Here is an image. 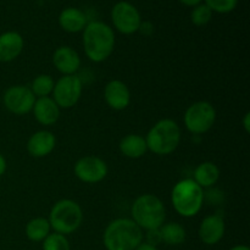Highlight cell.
<instances>
[{
	"label": "cell",
	"instance_id": "cell-14",
	"mask_svg": "<svg viewBox=\"0 0 250 250\" xmlns=\"http://www.w3.org/2000/svg\"><path fill=\"white\" fill-rule=\"evenodd\" d=\"M53 65L62 76L77 75L81 67L80 54L68 45H61L53 54Z\"/></svg>",
	"mask_w": 250,
	"mask_h": 250
},
{
	"label": "cell",
	"instance_id": "cell-5",
	"mask_svg": "<svg viewBox=\"0 0 250 250\" xmlns=\"http://www.w3.org/2000/svg\"><path fill=\"white\" fill-rule=\"evenodd\" d=\"M132 220L143 231L160 229L166 220V209L163 200L156 195L146 193L136 198L131 208Z\"/></svg>",
	"mask_w": 250,
	"mask_h": 250
},
{
	"label": "cell",
	"instance_id": "cell-31",
	"mask_svg": "<svg viewBox=\"0 0 250 250\" xmlns=\"http://www.w3.org/2000/svg\"><path fill=\"white\" fill-rule=\"evenodd\" d=\"M134 250H158V247H154L151 246V244H148L146 242L143 241Z\"/></svg>",
	"mask_w": 250,
	"mask_h": 250
},
{
	"label": "cell",
	"instance_id": "cell-6",
	"mask_svg": "<svg viewBox=\"0 0 250 250\" xmlns=\"http://www.w3.org/2000/svg\"><path fill=\"white\" fill-rule=\"evenodd\" d=\"M48 221L55 233L68 236L77 231L82 225V208L72 199H61L53 205Z\"/></svg>",
	"mask_w": 250,
	"mask_h": 250
},
{
	"label": "cell",
	"instance_id": "cell-4",
	"mask_svg": "<svg viewBox=\"0 0 250 250\" xmlns=\"http://www.w3.org/2000/svg\"><path fill=\"white\" fill-rule=\"evenodd\" d=\"M181 127L172 119H163L156 122L146 136L148 150L159 156L172 154L181 143Z\"/></svg>",
	"mask_w": 250,
	"mask_h": 250
},
{
	"label": "cell",
	"instance_id": "cell-25",
	"mask_svg": "<svg viewBox=\"0 0 250 250\" xmlns=\"http://www.w3.org/2000/svg\"><path fill=\"white\" fill-rule=\"evenodd\" d=\"M212 14H214V12H212L204 2H202V4L192 7L190 21H192V23L197 27L207 26V24L211 21Z\"/></svg>",
	"mask_w": 250,
	"mask_h": 250
},
{
	"label": "cell",
	"instance_id": "cell-19",
	"mask_svg": "<svg viewBox=\"0 0 250 250\" xmlns=\"http://www.w3.org/2000/svg\"><path fill=\"white\" fill-rule=\"evenodd\" d=\"M119 149L124 156L128 159H141L148 151L146 137L137 133H129L120 141Z\"/></svg>",
	"mask_w": 250,
	"mask_h": 250
},
{
	"label": "cell",
	"instance_id": "cell-7",
	"mask_svg": "<svg viewBox=\"0 0 250 250\" xmlns=\"http://www.w3.org/2000/svg\"><path fill=\"white\" fill-rule=\"evenodd\" d=\"M215 121H216V110L211 103L205 100H200L189 105L183 116L186 128L194 136H200L209 132L214 126Z\"/></svg>",
	"mask_w": 250,
	"mask_h": 250
},
{
	"label": "cell",
	"instance_id": "cell-15",
	"mask_svg": "<svg viewBox=\"0 0 250 250\" xmlns=\"http://www.w3.org/2000/svg\"><path fill=\"white\" fill-rule=\"evenodd\" d=\"M56 146V137L48 129L37 131L27 141V151L37 159L45 158L54 151Z\"/></svg>",
	"mask_w": 250,
	"mask_h": 250
},
{
	"label": "cell",
	"instance_id": "cell-20",
	"mask_svg": "<svg viewBox=\"0 0 250 250\" xmlns=\"http://www.w3.org/2000/svg\"><path fill=\"white\" fill-rule=\"evenodd\" d=\"M220 168L216 164L211 161H204L199 164L195 167L194 173H193V181L200 187L204 188H212L220 180Z\"/></svg>",
	"mask_w": 250,
	"mask_h": 250
},
{
	"label": "cell",
	"instance_id": "cell-28",
	"mask_svg": "<svg viewBox=\"0 0 250 250\" xmlns=\"http://www.w3.org/2000/svg\"><path fill=\"white\" fill-rule=\"evenodd\" d=\"M153 31H154V27L153 24H151V22L142 21L138 32H141V33L144 34V36H150V34L153 33Z\"/></svg>",
	"mask_w": 250,
	"mask_h": 250
},
{
	"label": "cell",
	"instance_id": "cell-33",
	"mask_svg": "<svg viewBox=\"0 0 250 250\" xmlns=\"http://www.w3.org/2000/svg\"><path fill=\"white\" fill-rule=\"evenodd\" d=\"M229 250H250L248 246H244V244H238V246L232 247Z\"/></svg>",
	"mask_w": 250,
	"mask_h": 250
},
{
	"label": "cell",
	"instance_id": "cell-16",
	"mask_svg": "<svg viewBox=\"0 0 250 250\" xmlns=\"http://www.w3.org/2000/svg\"><path fill=\"white\" fill-rule=\"evenodd\" d=\"M24 39L19 32L7 31L0 34V62H11L23 51Z\"/></svg>",
	"mask_w": 250,
	"mask_h": 250
},
{
	"label": "cell",
	"instance_id": "cell-13",
	"mask_svg": "<svg viewBox=\"0 0 250 250\" xmlns=\"http://www.w3.org/2000/svg\"><path fill=\"white\" fill-rule=\"evenodd\" d=\"M104 99L110 109L122 111L131 104V92L125 82L111 80L104 87Z\"/></svg>",
	"mask_w": 250,
	"mask_h": 250
},
{
	"label": "cell",
	"instance_id": "cell-21",
	"mask_svg": "<svg viewBox=\"0 0 250 250\" xmlns=\"http://www.w3.org/2000/svg\"><path fill=\"white\" fill-rule=\"evenodd\" d=\"M50 224L45 217H34V219L29 220L24 229L26 237L34 243L43 242L50 234Z\"/></svg>",
	"mask_w": 250,
	"mask_h": 250
},
{
	"label": "cell",
	"instance_id": "cell-26",
	"mask_svg": "<svg viewBox=\"0 0 250 250\" xmlns=\"http://www.w3.org/2000/svg\"><path fill=\"white\" fill-rule=\"evenodd\" d=\"M204 4L217 14H229L238 5V0H204Z\"/></svg>",
	"mask_w": 250,
	"mask_h": 250
},
{
	"label": "cell",
	"instance_id": "cell-2",
	"mask_svg": "<svg viewBox=\"0 0 250 250\" xmlns=\"http://www.w3.org/2000/svg\"><path fill=\"white\" fill-rule=\"evenodd\" d=\"M143 229L132 219L120 217L110 222L103 233L106 250H134L143 242Z\"/></svg>",
	"mask_w": 250,
	"mask_h": 250
},
{
	"label": "cell",
	"instance_id": "cell-24",
	"mask_svg": "<svg viewBox=\"0 0 250 250\" xmlns=\"http://www.w3.org/2000/svg\"><path fill=\"white\" fill-rule=\"evenodd\" d=\"M43 250H71L67 237L60 233H50L42 242Z\"/></svg>",
	"mask_w": 250,
	"mask_h": 250
},
{
	"label": "cell",
	"instance_id": "cell-30",
	"mask_svg": "<svg viewBox=\"0 0 250 250\" xmlns=\"http://www.w3.org/2000/svg\"><path fill=\"white\" fill-rule=\"evenodd\" d=\"M6 168H7V163H6V159L4 158V155L0 154V177L6 172Z\"/></svg>",
	"mask_w": 250,
	"mask_h": 250
},
{
	"label": "cell",
	"instance_id": "cell-11",
	"mask_svg": "<svg viewBox=\"0 0 250 250\" xmlns=\"http://www.w3.org/2000/svg\"><path fill=\"white\" fill-rule=\"evenodd\" d=\"M75 176L83 183L95 185L104 180L107 176L109 168L106 163L99 156L87 155L78 159L73 166Z\"/></svg>",
	"mask_w": 250,
	"mask_h": 250
},
{
	"label": "cell",
	"instance_id": "cell-34",
	"mask_svg": "<svg viewBox=\"0 0 250 250\" xmlns=\"http://www.w3.org/2000/svg\"><path fill=\"white\" fill-rule=\"evenodd\" d=\"M0 103H1V97H0Z\"/></svg>",
	"mask_w": 250,
	"mask_h": 250
},
{
	"label": "cell",
	"instance_id": "cell-12",
	"mask_svg": "<svg viewBox=\"0 0 250 250\" xmlns=\"http://www.w3.org/2000/svg\"><path fill=\"white\" fill-rule=\"evenodd\" d=\"M226 232V224L220 215H208L200 222L198 236L207 246H216L222 241Z\"/></svg>",
	"mask_w": 250,
	"mask_h": 250
},
{
	"label": "cell",
	"instance_id": "cell-17",
	"mask_svg": "<svg viewBox=\"0 0 250 250\" xmlns=\"http://www.w3.org/2000/svg\"><path fill=\"white\" fill-rule=\"evenodd\" d=\"M60 107L51 97L37 98L33 105L34 119L42 126H53L60 119Z\"/></svg>",
	"mask_w": 250,
	"mask_h": 250
},
{
	"label": "cell",
	"instance_id": "cell-8",
	"mask_svg": "<svg viewBox=\"0 0 250 250\" xmlns=\"http://www.w3.org/2000/svg\"><path fill=\"white\" fill-rule=\"evenodd\" d=\"M82 92L83 81L80 76H62L55 82L51 98L60 109H71L80 102Z\"/></svg>",
	"mask_w": 250,
	"mask_h": 250
},
{
	"label": "cell",
	"instance_id": "cell-10",
	"mask_svg": "<svg viewBox=\"0 0 250 250\" xmlns=\"http://www.w3.org/2000/svg\"><path fill=\"white\" fill-rule=\"evenodd\" d=\"M37 98L26 85H11L5 90L1 97V103L11 114L22 116L32 111Z\"/></svg>",
	"mask_w": 250,
	"mask_h": 250
},
{
	"label": "cell",
	"instance_id": "cell-18",
	"mask_svg": "<svg viewBox=\"0 0 250 250\" xmlns=\"http://www.w3.org/2000/svg\"><path fill=\"white\" fill-rule=\"evenodd\" d=\"M88 19L84 11L78 7H66L59 15V24L67 33H80L87 26Z\"/></svg>",
	"mask_w": 250,
	"mask_h": 250
},
{
	"label": "cell",
	"instance_id": "cell-23",
	"mask_svg": "<svg viewBox=\"0 0 250 250\" xmlns=\"http://www.w3.org/2000/svg\"><path fill=\"white\" fill-rule=\"evenodd\" d=\"M54 85H55L54 78L50 75L42 73V75L34 77L29 89L32 90V93H33L36 98H45L50 97L51 93H53Z\"/></svg>",
	"mask_w": 250,
	"mask_h": 250
},
{
	"label": "cell",
	"instance_id": "cell-1",
	"mask_svg": "<svg viewBox=\"0 0 250 250\" xmlns=\"http://www.w3.org/2000/svg\"><path fill=\"white\" fill-rule=\"evenodd\" d=\"M84 54L90 61L100 63L114 53L116 37L114 28L103 21H89L82 31Z\"/></svg>",
	"mask_w": 250,
	"mask_h": 250
},
{
	"label": "cell",
	"instance_id": "cell-27",
	"mask_svg": "<svg viewBox=\"0 0 250 250\" xmlns=\"http://www.w3.org/2000/svg\"><path fill=\"white\" fill-rule=\"evenodd\" d=\"M143 239H146L144 242H146L148 244H151V246H154V247H158L159 244L163 243L160 229H149V231H146V234L143 236Z\"/></svg>",
	"mask_w": 250,
	"mask_h": 250
},
{
	"label": "cell",
	"instance_id": "cell-22",
	"mask_svg": "<svg viewBox=\"0 0 250 250\" xmlns=\"http://www.w3.org/2000/svg\"><path fill=\"white\" fill-rule=\"evenodd\" d=\"M160 233L163 242L167 246H180L186 242L187 232L186 229L178 222H167L160 227Z\"/></svg>",
	"mask_w": 250,
	"mask_h": 250
},
{
	"label": "cell",
	"instance_id": "cell-29",
	"mask_svg": "<svg viewBox=\"0 0 250 250\" xmlns=\"http://www.w3.org/2000/svg\"><path fill=\"white\" fill-rule=\"evenodd\" d=\"M178 1L181 2V4H183L185 6H188V7H194L197 6V5L202 4L204 0H178Z\"/></svg>",
	"mask_w": 250,
	"mask_h": 250
},
{
	"label": "cell",
	"instance_id": "cell-32",
	"mask_svg": "<svg viewBox=\"0 0 250 250\" xmlns=\"http://www.w3.org/2000/svg\"><path fill=\"white\" fill-rule=\"evenodd\" d=\"M243 127L246 129L247 133L250 132V112H247L243 117Z\"/></svg>",
	"mask_w": 250,
	"mask_h": 250
},
{
	"label": "cell",
	"instance_id": "cell-3",
	"mask_svg": "<svg viewBox=\"0 0 250 250\" xmlns=\"http://www.w3.org/2000/svg\"><path fill=\"white\" fill-rule=\"evenodd\" d=\"M205 202V192L193 178H183L171 190V203L180 216L185 219L197 216Z\"/></svg>",
	"mask_w": 250,
	"mask_h": 250
},
{
	"label": "cell",
	"instance_id": "cell-9",
	"mask_svg": "<svg viewBox=\"0 0 250 250\" xmlns=\"http://www.w3.org/2000/svg\"><path fill=\"white\" fill-rule=\"evenodd\" d=\"M142 21L143 20H142L141 12L132 2L121 0L112 6V27L119 33L125 34V36H131V34L136 33L138 32Z\"/></svg>",
	"mask_w": 250,
	"mask_h": 250
}]
</instances>
